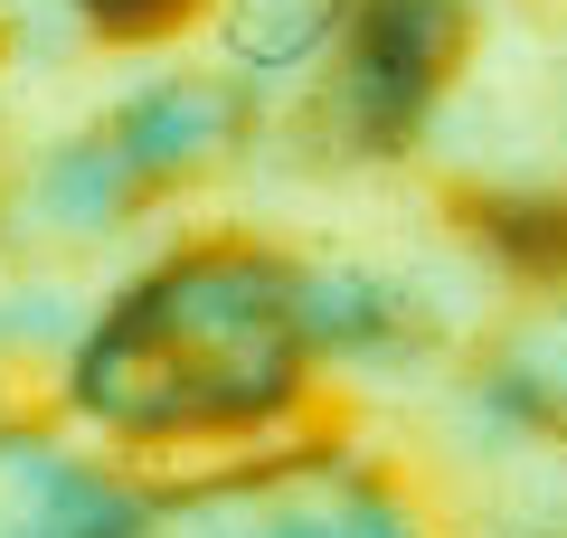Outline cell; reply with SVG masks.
Masks as SVG:
<instances>
[{
  "label": "cell",
  "instance_id": "obj_1",
  "mask_svg": "<svg viewBox=\"0 0 567 538\" xmlns=\"http://www.w3.org/2000/svg\"><path fill=\"white\" fill-rule=\"evenodd\" d=\"M303 359V312L293 283L265 256L208 246L152 275L114 321H104L95 359H85V406L114 425H162V435H199V425H237L284 397Z\"/></svg>",
  "mask_w": 567,
  "mask_h": 538
}]
</instances>
